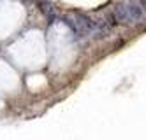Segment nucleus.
<instances>
[{
    "label": "nucleus",
    "mask_w": 146,
    "mask_h": 140,
    "mask_svg": "<svg viewBox=\"0 0 146 140\" xmlns=\"http://www.w3.org/2000/svg\"><path fill=\"white\" fill-rule=\"evenodd\" d=\"M40 4V9H42V12L49 18H53V5H51L49 2H39Z\"/></svg>",
    "instance_id": "7ed1b4c3"
},
{
    "label": "nucleus",
    "mask_w": 146,
    "mask_h": 140,
    "mask_svg": "<svg viewBox=\"0 0 146 140\" xmlns=\"http://www.w3.org/2000/svg\"><path fill=\"white\" fill-rule=\"evenodd\" d=\"M65 21H67V25L79 35H92L93 28H95V21H92L90 18L83 16V14L70 12V14L65 16Z\"/></svg>",
    "instance_id": "f03ea898"
},
{
    "label": "nucleus",
    "mask_w": 146,
    "mask_h": 140,
    "mask_svg": "<svg viewBox=\"0 0 146 140\" xmlns=\"http://www.w3.org/2000/svg\"><path fill=\"white\" fill-rule=\"evenodd\" d=\"M114 18L120 23H137L144 18V9L141 7L139 2H127L116 7L114 11Z\"/></svg>",
    "instance_id": "f257e3e1"
}]
</instances>
